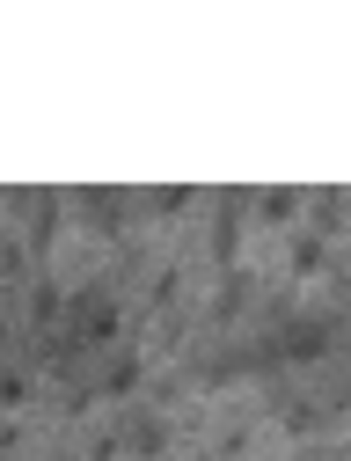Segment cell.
<instances>
[{"instance_id": "obj_1", "label": "cell", "mask_w": 351, "mask_h": 461, "mask_svg": "<svg viewBox=\"0 0 351 461\" xmlns=\"http://www.w3.org/2000/svg\"><path fill=\"white\" fill-rule=\"evenodd\" d=\"M249 249H256L249 198H242V191H220V198H212V220L198 227V264H205V271H227V264H249Z\"/></svg>"}, {"instance_id": "obj_2", "label": "cell", "mask_w": 351, "mask_h": 461, "mask_svg": "<svg viewBox=\"0 0 351 461\" xmlns=\"http://www.w3.org/2000/svg\"><path fill=\"white\" fill-rule=\"evenodd\" d=\"M256 285H264V264H227V271H205V301H198V330H234L249 308H256Z\"/></svg>"}, {"instance_id": "obj_3", "label": "cell", "mask_w": 351, "mask_h": 461, "mask_svg": "<svg viewBox=\"0 0 351 461\" xmlns=\"http://www.w3.org/2000/svg\"><path fill=\"white\" fill-rule=\"evenodd\" d=\"M301 212H308V191H285V184L249 198V227H256V235H271V242H285L292 227H301Z\"/></svg>"}, {"instance_id": "obj_4", "label": "cell", "mask_w": 351, "mask_h": 461, "mask_svg": "<svg viewBox=\"0 0 351 461\" xmlns=\"http://www.w3.org/2000/svg\"><path fill=\"white\" fill-rule=\"evenodd\" d=\"M30 374H37V359H30V352H15L8 381H0V411H8V418H22V411H30Z\"/></svg>"}, {"instance_id": "obj_5", "label": "cell", "mask_w": 351, "mask_h": 461, "mask_svg": "<svg viewBox=\"0 0 351 461\" xmlns=\"http://www.w3.org/2000/svg\"><path fill=\"white\" fill-rule=\"evenodd\" d=\"M329 301H337V315L351 322V271H337V278H329Z\"/></svg>"}, {"instance_id": "obj_6", "label": "cell", "mask_w": 351, "mask_h": 461, "mask_svg": "<svg viewBox=\"0 0 351 461\" xmlns=\"http://www.w3.org/2000/svg\"><path fill=\"white\" fill-rule=\"evenodd\" d=\"M344 242H351V191H344Z\"/></svg>"}]
</instances>
